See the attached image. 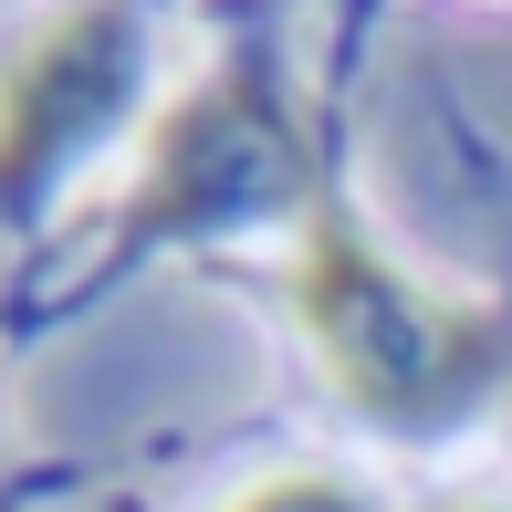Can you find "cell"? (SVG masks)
<instances>
[{"label":"cell","instance_id":"6da1fadb","mask_svg":"<svg viewBox=\"0 0 512 512\" xmlns=\"http://www.w3.org/2000/svg\"><path fill=\"white\" fill-rule=\"evenodd\" d=\"M304 335L335 366V387L377 418H460L502 377V324L481 304H429L408 272H387L345 220L304 230Z\"/></svg>","mask_w":512,"mask_h":512},{"label":"cell","instance_id":"7a4b0ae2","mask_svg":"<svg viewBox=\"0 0 512 512\" xmlns=\"http://www.w3.org/2000/svg\"><path fill=\"white\" fill-rule=\"evenodd\" d=\"M115 84H126V21L115 11H74L53 42H32L21 74H11V95H0V189H21V178L53 168V157L115 105Z\"/></svg>","mask_w":512,"mask_h":512},{"label":"cell","instance_id":"3957f363","mask_svg":"<svg viewBox=\"0 0 512 512\" xmlns=\"http://www.w3.org/2000/svg\"><path fill=\"white\" fill-rule=\"evenodd\" d=\"M272 168H283V115H272V84H262V74H220L209 95H189V105L168 115L147 209H157V220H199V209H220V199H251Z\"/></svg>","mask_w":512,"mask_h":512},{"label":"cell","instance_id":"277c9868","mask_svg":"<svg viewBox=\"0 0 512 512\" xmlns=\"http://www.w3.org/2000/svg\"><path fill=\"white\" fill-rule=\"evenodd\" d=\"M230 512H377L356 492V481H335V471H272V481H251Z\"/></svg>","mask_w":512,"mask_h":512},{"label":"cell","instance_id":"5b68a950","mask_svg":"<svg viewBox=\"0 0 512 512\" xmlns=\"http://www.w3.org/2000/svg\"><path fill=\"white\" fill-rule=\"evenodd\" d=\"M439 512H512V502H439Z\"/></svg>","mask_w":512,"mask_h":512}]
</instances>
